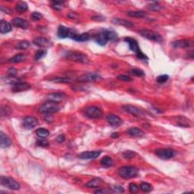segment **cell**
<instances>
[{
  "mask_svg": "<svg viewBox=\"0 0 194 194\" xmlns=\"http://www.w3.org/2000/svg\"><path fill=\"white\" fill-rule=\"evenodd\" d=\"M124 40L126 43H128V44L129 45L130 49L134 52H135L136 56H137V57L139 59H141V60H148V57L140 50V46H139L137 40L133 38H131V37H125Z\"/></svg>",
  "mask_w": 194,
  "mask_h": 194,
  "instance_id": "1",
  "label": "cell"
},
{
  "mask_svg": "<svg viewBox=\"0 0 194 194\" xmlns=\"http://www.w3.org/2000/svg\"><path fill=\"white\" fill-rule=\"evenodd\" d=\"M90 36L88 33H84L81 34H77L73 38L74 40L77 42H85L90 40Z\"/></svg>",
  "mask_w": 194,
  "mask_h": 194,
  "instance_id": "27",
  "label": "cell"
},
{
  "mask_svg": "<svg viewBox=\"0 0 194 194\" xmlns=\"http://www.w3.org/2000/svg\"><path fill=\"white\" fill-rule=\"evenodd\" d=\"M137 153L134 151H132V150H127V151H124L122 154L123 157L126 159H134L136 156Z\"/></svg>",
  "mask_w": 194,
  "mask_h": 194,
  "instance_id": "37",
  "label": "cell"
},
{
  "mask_svg": "<svg viewBox=\"0 0 194 194\" xmlns=\"http://www.w3.org/2000/svg\"><path fill=\"white\" fill-rule=\"evenodd\" d=\"M46 55V50L45 49L38 50L35 54V60L37 61L40 60V59H41L42 58L44 57Z\"/></svg>",
  "mask_w": 194,
  "mask_h": 194,
  "instance_id": "41",
  "label": "cell"
},
{
  "mask_svg": "<svg viewBox=\"0 0 194 194\" xmlns=\"http://www.w3.org/2000/svg\"><path fill=\"white\" fill-rule=\"evenodd\" d=\"M109 193V190H96L94 191V193Z\"/></svg>",
  "mask_w": 194,
  "mask_h": 194,
  "instance_id": "53",
  "label": "cell"
},
{
  "mask_svg": "<svg viewBox=\"0 0 194 194\" xmlns=\"http://www.w3.org/2000/svg\"><path fill=\"white\" fill-rule=\"evenodd\" d=\"M112 23L117 25H121V26L126 27H134V24L129 21H126V20L121 19V18H113L112 19Z\"/></svg>",
  "mask_w": 194,
  "mask_h": 194,
  "instance_id": "24",
  "label": "cell"
},
{
  "mask_svg": "<svg viewBox=\"0 0 194 194\" xmlns=\"http://www.w3.org/2000/svg\"><path fill=\"white\" fill-rule=\"evenodd\" d=\"M140 189L142 191L145 192V193H149L153 190V187H152L151 184H148V183L143 182L140 186Z\"/></svg>",
  "mask_w": 194,
  "mask_h": 194,
  "instance_id": "36",
  "label": "cell"
},
{
  "mask_svg": "<svg viewBox=\"0 0 194 194\" xmlns=\"http://www.w3.org/2000/svg\"><path fill=\"white\" fill-rule=\"evenodd\" d=\"M31 88V86L27 83L18 82L16 84H12V91L13 93H18V92H23L28 90Z\"/></svg>",
  "mask_w": 194,
  "mask_h": 194,
  "instance_id": "13",
  "label": "cell"
},
{
  "mask_svg": "<svg viewBox=\"0 0 194 194\" xmlns=\"http://www.w3.org/2000/svg\"><path fill=\"white\" fill-rule=\"evenodd\" d=\"M103 35L106 37V40L109 41H115L118 39V34L115 32L114 31H111V30H103L102 31Z\"/></svg>",
  "mask_w": 194,
  "mask_h": 194,
  "instance_id": "21",
  "label": "cell"
},
{
  "mask_svg": "<svg viewBox=\"0 0 194 194\" xmlns=\"http://www.w3.org/2000/svg\"><path fill=\"white\" fill-rule=\"evenodd\" d=\"M178 125L182 127V128H190L191 126L190 120L184 116L178 117Z\"/></svg>",
  "mask_w": 194,
  "mask_h": 194,
  "instance_id": "26",
  "label": "cell"
},
{
  "mask_svg": "<svg viewBox=\"0 0 194 194\" xmlns=\"http://www.w3.org/2000/svg\"><path fill=\"white\" fill-rule=\"evenodd\" d=\"M31 17H32V19L34 21H40V20H41L43 18V15L38 12H34L32 14V15H31Z\"/></svg>",
  "mask_w": 194,
  "mask_h": 194,
  "instance_id": "47",
  "label": "cell"
},
{
  "mask_svg": "<svg viewBox=\"0 0 194 194\" xmlns=\"http://www.w3.org/2000/svg\"><path fill=\"white\" fill-rule=\"evenodd\" d=\"M12 24L13 26L16 27L21 28V29H27L29 27V23L27 21L21 18H15L12 19Z\"/></svg>",
  "mask_w": 194,
  "mask_h": 194,
  "instance_id": "18",
  "label": "cell"
},
{
  "mask_svg": "<svg viewBox=\"0 0 194 194\" xmlns=\"http://www.w3.org/2000/svg\"><path fill=\"white\" fill-rule=\"evenodd\" d=\"M96 42L97 43V44H99V46H106V45L107 44L108 40H106V37L103 35L102 33L100 32L96 38Z\"/></svg>",
  "mask_w": 194,
  "mask_h": 194,
  "instance_id": "31",
  "label": "cell"
},
{
  "mask_svg": "<svg viewBox=\"0 0 194 194\" xmlns=\"http://www.w3.org/2000/svg\"><path fill=\"white\" fill-rule=\"evenodd\" d=\"M128 15L130 17H132V18H144L146 16V13L143 11H134V12H128Z\"/></svg>",
  "mask_w": 194,
  "mask_h": 194,
  "instance_id": "34",
  "label": "cell"
},
{
  "mask_svg": "<svg viewBox=\"0 0 194 194\" xmlns=\"http://www.w3.org/2000/svg\"><path fill=\"white\" fill-rule=\"evenodd\" d=\"M113 160L109 156H105L101 161L102 166L104 167V168H110L113 165Z\"/></svg>",
  "mask_w": 194,
  "mask_h": 194,
  "instance_id": "28",
  "label": "cell"
},
{
  "mask_svg": "<svg viewBox=\"0 0 194 194\" xmlns=\"http://www.w3.org/2000/svg\"><path fill=\"white\" fill-rule=\"evenodd\" d=\"M33 43L40 48H46L51 46V42L45 37H37L33 40Z\"/></svg>",
  "mask_w": 194,
  "mask_h": 194,
  "instance_id": "17",
  "label": "cell"
},
{
  "mask_svg": "<svg viewBox=\"0 0 194 194\" xmlns=\"http://www.w3.org/2000/svg\"><path fill=\"white\" fill-rule=\"evenodd\" d=\"M12 31V24L8 21L2 20L0 22V32L1 34H7Z\"/></svg>",
  "mask_w": 194,
  "mask_h": 194,
  "instance_id": "23",
  "label": "cell"
},
{
  "mask_svg": "<svg viewBox=\"0 0 194 194\" xmlns=\"http://www.w3.org/2000/svg\"><path fill=\"white\" fill-rule=\"evenodd\" d=\"M130 74L133 75H135L137 77H143L145 75L144 71L139 68H134V69H131L130 71Z\"/></svg>",
  "mask_w": 194,
  "mask_h": 194,
  "instance_id": "40",
  "label": "cell"
},
{
  "mask_svg": "<svg viewBox=\"0 0 194 194\" xmlns=\"http://www.w3.org/2000/svg\"><path fill=\"white\" fill-rule=\"evenodd\" d=\"M118 79L120 80V81H132L131 77H130L128 76V75H124V74L118 75Z\"/></svg>",
  "mask_w": 194,
  "mask_h": 194,
  "instance_id": "49",
  "label": "cell"
},
{
  "mask_svg": "<svg viewBox=\"0 0 194 194\" xmlns=\"http://www.w3.org/2000/svg\"><path fill=\"white\" fill-rule=\"evenodd\" d=\"M15 9L19 13H24L28 10V5L24 2H19L15 6Z\"/></svg>",
  "mask_w": 194,
  "mask_h": 194,
  "instance_id": "29",
  "label": "cell"
},
{
  "mask_svg": "<svg viewBox=\"0 0 194 194\" xmlns=\"http://www.w3.org/2000/svg\"><path fill=\"white\" fill-rule=\"evenodd\" d=\"M147 9L149 11H152V12H159L162 9V6L156 2H153L150 3L147 5Z\"/></svg>",
  "mask_w": 194,
  "mask_h": 194,
  "instance_id": "35",
  "label": "cell"
},
{
  "mask_svg": "<svg viewBox=\"0 0 194 194\" xmlns=\"http://www.w3.org/2000/svg\"><path fill=\"white\" fill-rule=\"evenodd\" d=\"M101 151H86L83 152L78 156L81 159H95L101 155Z\"/></svg>",
  "mask_w": 194,
  "mask_h": 194,
  "instance_id": "15",
  "label": "cell"
},
{
  "mask_svg": "<svg viewBox=\"0 0 194 194\" xmlns=\"http://www.w3.org/2000/svg\"><path fill=\"white\" fill-rule=\"evenodd\" d=\"M65 98H66V95L64 94L63 93H52L47 96L48 101L58 103V104L59 102H62Z\"/></svg>",
  "mask_w": 194,
  "mask_h": 194,
  "instance_id": "16",
  "label": "cell"
},
{
  "mask_svg": "<svg viewBox=\"0 0 194 194\" xmlns=\"http://www.w3.org/2000/svg\"><path fill=\"white\" fill-rule=\"evenodd\" d=\"M156 156L164 160H168L171 159L174 156V151L171 149H159L155 152Z\"/></svg>",
  "mask_w": 194,
  "mask_h": 194,
  "instance_id": "10",
  "label": "cell"
},
{
  "mask_svg": "<svg viewBox=\"0 0 194 194\" xmlns=\"http://www.w3.org/2000/svg\"><path fill=\"white\" fill-rule=\"evenodd\" d=\"M168 78H169L168 75L162 74L158 77L156 78V81H157V82L159 83V84H163V83H165L168 81Z\"/></svg>",
  "mask_w": 194,
  "mask_h": 194,
  "instance_id": "44",
  "label": "cell"
},
{
  "mask_svg": "<svg viewBox=\"0 0 194 194\" xmlns=\"http://www.w3.org/2000/svg\"><path fill=\"white\" fill-rule=\"evenodd\" d=\"M26 59V56L24 54H18L15 55L14 57H12V59H9V62L10 63H19V62H24Z\"/></svg>",
  "mask_w": 194,
  "mask_h": 194,
  "instance_id": "30",
  "label": "cell"
},
{
  "mask_svg": "<svg viewBox=\"0 0 194 194\" xmlns=\"http://www.w3.org/2000/svg\"><path fill=\"white\" fill-rule=\"evenodd\" d=\"M60 110V108L58 106V103L48 101L47 102L41 105L39 108V112L43 114H53L56 113Z\"/></svg>",
  "mask_w": 194,
  "mask_h": 194,
  "instance_id": "4",
  "label": "cell"
},
{
  "mask_svg": "<svg viewBox=\"0 0 194 194\" xmlns=\"http://www.w3.org/2000/svg\"><path fill=\"white\" fill-rule=\"evenodd\" d=\"M36 134H37V137H40V138H46L49 136L50 133L48 130L45 129V128H39L36 131Z\"/></svg>",
  "mask_w": 194,
  "mask_h": 194,
  "instance_id": "33",
  "label": "cell"
},
{
  "mask_svg": "<svg viewBox=\"0 0 194 194\" xmlns=\"http://www.w3.org/2000/svg\"><path fill=\"white\" fill-rule=\"evenodd\" d=\"M65 57L68 60L73 61V62H79L82 64H87L90 62V59L87 57V56L84 53L81 52L76 51H69L65 54Z\"/></svg>",
  "mask_w": 194,
  "mask_h": 194,
  "instance_id": "3",
  "label": "cell"
},
{
  "mask_svg": "<svg viewBox=\"0 0 194 194\" xmlns=\"http://www.w3.org/2000/svg\"><path fill=\"white\" fill-rule=\"evenodd\" d=\"M58 37L61 39H65L67 37L73 39L75 36L77 35V31L75 30L71 29V28L66 27L61 25L59 27L58 29Z\"/></svg>",
  "mask_w": 194,
  "mask_h": 194,
  "instance_id": "7",
  "label": "cell"
},
{
  "mask_svg": "<svg viewBox=\"0 0 194 194\" xmlns=\"http://www.w3.org/2000/svg\"><path fill=\"white\" fill-rule=\"evenodd\" d=\"M65 140V134H60V135H59L57 137H56V141H57V143H63Z\"/></svg>",
  "mask_w": 194,
  "mask_h": 194,
  "instance_id": "50",
  "label": "cell"
},
{
  "mask_svg": "<svg viewBox=\"0 0 194 194\" xmlns=\"http://www.w3.org/2000/svg\"><path fill=\"white\" fill-rule=\"evenodd\" d=\"M23 127L27 130H31L35 128L37 125H38V120L37 118L34 116L26 117L23 120Z\"/></svg>",
  "mask_w": 194,
  "mask_h": 194,
  "instance_id": "12",
  "label": "cell"
},
{
  "mask_svg": "<svg viewBox=\"0 0 194 194\" xmlns=\"http://www.w3.org/2000/svg\"><path fill=\"white\" fill-rule=\"evenodd\" d=\"M139 34L142 36V37H145V38L148 39V40H152L154 42H162V36L157 32L151 31V30H141L139 31Z\"/></svg>",
  "mask_w": 194,
  "mask_h": 194,
  "instance_id": "8",
  "label": "cell"
},
{
  "mask_svg": "<svg viewBox=\"0 0 194 194\" xmlns=\"http://www.w3.org/2000/svg\"><path fill=\"white\" fill-rule=\"evenodd\" d=\"M102 182V181L100 178H94V179L91 180L88 183H87L86 187H89V188H97L101 185Z\"/></svg>",
  "mask_w": 194,
  "mask_h": 194,
  "instance_id": "25",
  "label": "cell"
},
{
  "mask_svg": "<svg viewBox=\"0 0 194 194\" xmlns=\"http://www.w3.org/2000/svg\"><path fill=\"white\" fill-rule=\"evenodd\" d=\"M122 109L124 112L132 115L133 116L142 118V117H143L145 115L144 112L142 109L137 107V106H132V105H124V106H122Z\"/></svg>",
  "mask_w": 194,
  "mask_h": 194,
  "instance_id": "9",
  "label": "cell"
},
{
  "mask_svg": "<svg viewBox=\"0 0 194 194\" xmlns=\"http://www.w3.org/2000/svg\"><path fill=\"white\" fill-rule=\"evenodd\" d=\"M128 134L134 137H142L145 135V133L141 129L137 128H131L128 131Z\"/></svg>",
  "mask_w": 194,
  "mask_h": 194,
  "instance_id": "22",
  "label": "cell"
},
{
  "mask_svg": "<svg viewBox=\"0 0 194 194\" xmlns=\"http://www.w3.org/2000/svg\"><path fill=\"white\" fill-rule=\"evenodd\" d=\"M17 73H18V71L15 68H10L9 69V71H8V74H9L10 77H15V76L17 75Z\"/></svg>",
  "mask_w": 194,
  "mask_h": 194,
  "instance_id": "48",
  "label": "cell"
},
{
  "mask_svg": "<svg viewBox=\"0 0 194 194\" xmlns=\"http://www.w3.org/2000/svg\"><path fill=\"white\" fill-rule=\"evenodd\" d=\"M0 184L2 186L6 187V188L10 189V190H18L20 189V184H18V182H17L15 179L9 178V177L1 176Z\"/></svg>",
  "mask_w": 194,
  "mask_h": 194,
  "instance_id": "6",
  "label": "cell"
},
{
  "mask_svg": "<svg viewBox=\"0 0 194 194\" xmlns=\"http://www.w3.org/2000/svg\"><path fill=\"white\" fill-rule=\"evenodd\" d=\"M92 20L93 21H103L106 20V18L102 16H94V17H92L91 18Z\"/></svg>",
  "mask_w": 194,
  "mask_h": 194,
  "instance_id": "52",
  "label": "cell"
},
{
  "mask_svg": "<svg viewBox=\"0 0 194 194\" xmlns=\"http://www.w3.org/2000/svg\"><path fill=\"white\" fill-rule=\"evenodd\" d=\"M112 137H113V138H117V137H118V133H113V134H112Z\"/></svg>",
  "mask_w": 194,
  "mask_h": 194,
  "instance_id": "54",
  "label": "cell"
},
{
  "mask_svg": "<svg viewBox=\"0 0 194 194\" xmlns=\"http://www.w3.org/2000/svg\"><path fill=\"white\" fill-rule=\"evenodd\" d=\"M106 121L110 126L113 127V128H118L122 124V120L121 118L117 115H112V114L107 115Z\"/></svg>",
  "mask_w": 194,
  "mask_h": 194,
  "instance_id": "14",
  "label": "cell"
},
{
  "mask_svg": "<svg viewBox=\"0 0 194 194\" xmlns=\"http://www.w3.org/2000/svg\"><path fill=\"white\" fill-rule=\"evenodd\" d=\"M0 9H1L2 12H4V13H5V14H8V15H11V14L12 13V11L10 9H9V8H7V7H5V6H3V5L1 6Z\"/></svg>",
  "mask_w": 194,
  "mask_h": 194,
  "instance_id": "51",
  "label": "cell"
},
{
  "mask_svg": "<svg viewBox=\"0 0 194 194\" xmlns=\"http://www.w3.org/2000/svg\"><path fill=\"white\" fill-rule=\"evenodd\" d=\"M73 81V79L68 77H56L51 80V81H52L54 83H71Z\"/></svg>",
  "mask_w": 194,
  "mask_h": 194,
  "instance_id": "39",
  "label": "cell"
},
{
  "mask_svg": "<svg viewBox=\"0 0 194 194\" xmlns=\"http://www.w3.org/2000/svg\"><path fill=\"white\" fill-rule=\"evenodd\" d=\"M84 115L90 119H99L102 117L103 113L99 108L96 106H89L84 109Z\"/></svg>",
  "mask_w": 194,
  "mask_h": 194,
  "instance_id": "5",
  "label": "cell"
},
{
  "mask_svg": "<svg viewBox=\"0 0 194 194\" xmlns=\"http://www.w3.org/2000/svg\"><path fill=\"white\" fill-rule=\"evenodd\" d=\"M129 190L131 193H136L140 190V187L137 185L136 184H134V183H131L129 185Z\"/></svg>",
  "mask_w": 194,
  "mask_h": 194,
  "instance_id": "43",
  "label": "cell"
},
{
  "mask_svg": "<svg viewBox=\"0 0 194 194\" xmlns=\"http://www.w3.org/2000/svg\"><path fill=\"white\" fill-rule=\"evenodd\" d=\"M37 145L38 146H41V147H48L49 146V143L46 140H37Z\"/></svg>",
  "mask_w": 194,
  "mask_h": 194,
  "instance_id": "46",
  "label": "cell"
},
{
  "mask_svg": "<svg viewBox=\"0 0 194 194\" xmlns=\"http://www.w3.org/2000/svg\"><path fill=\"white\" fill-rule=\"evenodd\" d=\"M110 189L112 190V191L115 192V193H124V189L121 186L114 185L112 186V187H111Z\"/></svg>",
  "mask_w": 194,
  "mask_h": 194,
  "instance_id": "45",
  "label": "cell"
},
{
  "mask_svg": "<svg viewBox=\"0 0 194 194\" xmlns=\"http://www.w3.org/2000/svg\"><path fill=\"white\" fill-rule=\"evenodd\" d=\"M52 7L55 9V10L60 11L63 9L64 7V2H58V1H53L52 2Z\"/></svg>",
  "mask_w": 194,
  "mask_h": 194,
  "instance_id": "38",
  "label": "cell"
},
{
  "mask_svg": "<svg viewBox=\"0 0 194 194\" xmlns=\"http://www.w3.org/2000/svg\"><path fill=\"white\" fill-rule=\"evenodd\" d=\"M139 171L134 166H124L120 168L118 174L120 177L125 180H130L136 178L138 175Z\"/></svg>",
  "mask_w": 194,
  "mask_h": 194,
  "instance_id": "2",
  "label": "cell"
},
{
  "mask_svg": "<svg viewBox=\"0 0 194 194\" xmlns=\"http://www.w3.org/2000/svg\"><path fill=\"white\" fill-rule=\"evenodd\" d=\"M11 114V109L8 106H2L1 108V115L2 117H7Z\"/></svg>",
  "mask_w": 194,
  "mask_h": 194,
  "instance_id": "42",
  "label": "cell"
},
{
  "mask_svg": "<svg viewBox=\"0 0 194 194\" xmlns=\"http://www.w3.org/2000/svg\"><path fill=\"white\" fill-rule=\"evenodd\" d=\"M101 79L102 77L99 74L92 72L87 73L80 77L78 78V81H80V82H94V81H99Z\"/></svg>",
  "mask_w": 194,
  "mask_h": 194,
  "instance_id": "11",
  "label": "cell"
},
{
  "mask_svg": "<svg viewBox=\"0 0 194 194\" xmlns=\"http://www.w3.org/2000/svg\"><path fill=\"white\" fill-rule=\"evenodd\" d=\"M0 145L2 148H7L12 145V140L2 131L0 133Z\"/></svg>",
  "mask_w": 194,
  "mask_h": 194,
  "instance_id": "20",
  "label": "cell"
},
{
  "mask_svg": "<svg viewBox=\"0 0 194 194\" xmlns=\"http://www.w3.org/2000/svg\"><path fill=\"white\" fill-rule=\"evenodd\" d=\"M30 46H31V43H30L29 41H27V40H22V41H20L17 43L16 46H15V48L19 50H24L29 48Z\"/></svg>",
  "mask_w": 194,
  "mask_h": 194,
  "instance_id": "32",
  "label": "cell"
},
{
  "mask_svg": "<svg viewBox=\"0 0 194 194\" xmlns=\"http://www.w3.org/2000/svg\"><path fill=\"white\" fill-rule=\"evenodd\" d=\"M192 45V42L188 40H179L173 42L172 46L174 48H187L190 47Z\"/></svg>",
  "mask_w": 194,
  "mask_h": 194,
  "instance_id": "19",
  "label": "cell"
}]
</instances>
